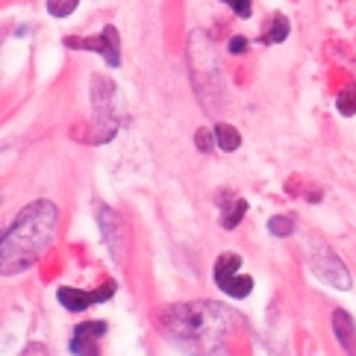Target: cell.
Returning <instances> with one entry per match:
<instances>
[{"mask_svg":"<svg viewBox=\"0 0 356 356\" xmlns=\"http://www.w3.org/2000/svg\"><path fill=\"white\" fill-rule=\"evenodd\" d=\"M112 97H115V83L109 77H92V106H95V115H92V144H106L115 139V132L121 127L118 115L112 112Z\"/></svg>","mask_w":356,"mask_h":356,"instance_id":"3957f363","label":"cell"},{"mask_svg":"<svg viewBox=\"0 0 356 356\" xmlns=\"http://www.w3.org/2000/svg\"><path fill=\"white\" fill-rule=\"evenodd\" d=\"M221 3H227L239 18H250L253 15V3H250V0H221Z\"/></svg>","mask_w":356,"mask_h":356,"instance_id":"e0dca14e","label":"cell"},{"mask_svg":"<svg viewBox=\"0 0 356 356\" xmlns=\"http://www.w3.org/2000/svg\"><path fill=\"white\" fill-rule=\"evenodd\" d=\"M77 3H80V0H48V12L53 18H68L77 9Z\"/></svg>","mask_w":356,"mask_h":356,"instance_id":"2e32d148","label":"cell"},{"mask_svg":"<svg viewBox=\"0 0 356 356\" xmlns=\"http://www.w3.org/2000/svg\"><path fill=\"white\" fill-rule=\"evenodd\" d=\"M212 280H215V286L221 288V292L230 295V297H236V300L250 297V292H253V277H250V274H241V268H239V271L212 274Z\"/></svg>","mask_w":356,"mask_h":356,"instance_id":"9c48e42d","label":"cell"},{"mask_svg":"<svg viewBox=\"0 0 356 356\" xmlns=\"http://www.w3.org/2000/svg\"><path fill=\"white\" fill-rule=\"evenodd\" d=\"M106 333V321H83L77 324L74 330V339H71V353H83V356H95L100 353V339Z\"/></svg>","mask_w":356,"mask_h":356,"instance_id":"ba28073f","label":"cell"},{"mask_svg":"<svg viewBox=\"0 0 356 356\" xmlns=\"http://www.w3.org/2000/svg\"><path fill=\"white\" fill-rule=\"evenodd\" d=\"M295 230H297V224H295L292 215H274L268 221V233H271V236H277V239H288Z\"/></svg>","mask_w":356,"mask_h":356,"instance_id":"5bb4252c","label":"cell"},{"mask_svg":"<svg viewBox=\"0 0 356 356\" xmlns=\"http://www.w3.org/2000/svg\"><path fill=\"white\" fill-rule=\"evenodd\" d=\"M157 324L165 336L183 348L215 353L224 350V342L241 327V318L215 300H195V304H174L159 309Z\"/></svg>","mask_w":356,"mask_h":356,"instance_id":"6da1fadb","label":"cell"},{"mask_svg":"<svg viewBox=\"0 0 356 356\" xmlns=\"http://www.w3.org/2000/svg\"><path fill=\"white\" fill-rule=\"evenodd\" d=\"M227 50L230 53H244V50H248V39H244V36H233L230 44H227Z\"/></svg>","mask_w":356,"mask_h":356,"instance_id":"d6986e66","label":"cell"},{"mask_svg":"<svg viewBox=\"0 0 356 356\" xmlns=\"http://www.w3.org/2000/svg\"><path fill=\"white\" fill-rule=\"evenodd\" d=\"M333 333L344 353H356V321L344 309H333Z\"/></svg>","mask_w":356,"mask_h":356,"instance_id":"30bf717a","label":"cell"},{"mask_svg":"<svg viewBox=\"0 0 356 356\" xmlns=\"http://www.w3.org/2000/svg\"><path fill=\"white\" fill-rule=\"evenodd\" d=\"M221 206V224L224 230H236L241 224V218L248 215V200L244 197H233V200H215Z\"/></svg>","mask_w":356,"mask_h":356,"instance_id":"8fae6325","label":"cell"},{"mask_svg":"<svg viewBox=\"0 0 356 356\" xmlns=\"http://www.w3.org/2000/svg\"><path fill=\"white\" fill-rule=\"evenodd\" d=\"M195 141H197V148H200V150H204V153H209V150H212V141H215L212 130H197Z\"/></svg>","mask_w":356,"mask_h":356,"instance_id":"ac0fdd59","label":"cell"},{"mask_svg":"<svg viewBox=\"0 0 356 356\" xmlns=\"http://www.w3.org/2000/svg\"><path fill=\"white\" fill-rule=\"evenodd\" d=\"M212 136H215V144L224 153H233V150H239L241 148V136H239V130L233 127V124H224V121H218V124L212 127Z\"/></svg>","mask_w":356,"mask_h":356,"instance_id":"7c38bea8","label":"cell"},{"mask_svg":"<svg viewBox=\"0 0 356 356\" xmlns=\"http://www.w3.org/2000/svg\"><path fill=\"white\" fill-rule=\"evenodd\" d=\"M65 48L71 50H95L106 59L109 68H118L121 65V36L112 24H106L103 30L92 39H65Z\"/></svg>","mask_w":356,"mask_h":356,"instance_id":"8992f818","label":"cell"},{"mask_svg":"<svg viewBox=\"0 0 356 356\" xmlns=\"http://www.w3.org/2000/svg\"><path fill=\"white\" fill-rule=\"evenodd\" d=\"M288 30H292V24H288V18H286V15H274L268 32H265V36H262L259 41H262V44H280V41H286V39H288Z\"/></svg>","mask_w":356,"mask_h":356,"instance_id":"4fadbf2b","label":"cell"},{"mask_svg":"<svg viewBox=\"0 0 356 356\" xmlns=\"http://www.w3.org/2000/svg\"><path fill=\"white\" fill-rule=\"evenodd\" d=\"M95 218H97V230H100V239L109 248V257H112L115 265H124L127 259V227L124 221L118 218V212L103 200L95 204Z\"/></svg>","mask_w":356,"mask_h":356,"instance_id":"277c9868","label":"cell"},{"mask_svg":"<svg viewBox=\"0 0 356 356\" xmlns=\"http://www.w3.org/2000/svg\"><path fill=\"white\" fill-rule=\"evenodd\" d=\"M118 292V283H103L100 288H95V292H83V288H68V286H62L57 288V297H59V304L68 309V313H86L88 306H95V304H106L109 297H112Z\"/></svg>","mask_w":356,"mask_h":356,"instance_id":"52a82bcc","label":"cell"},{"mask_svg":"<svg viewBox=\"0 0 356 356\" xmlns=\"http://www.w3.org/2000/svg\"><path fill=\"white\" fill-rule=\"evenodd\" d=\"M309 268H313V274L321 283L339 288V292H348V288L353 286V277L348 271V265H344L336 257V250H330V248H318L313 253V259H309Z\"/></svg>","mask_w":356,"mask_h":356,"instance_id":"5b68a950","label":"cell"},{"mask_svg":"<svg viewBox=\"0 0 356 356\" xmlns=\"http://www.w3.org/2000/svg\"><path fill=\"white\" fill-rule=\"evenodd\" d=\"M59 209L53 200L39 197L15 215L0 239V271L3 277H18L30 271L57 239Z\"/></svg>","mask_w":356,"mask_h":356,"instance_id":"7a4b0ae2","label":"cell"},{"mask_svg":"<svg viewBox=\"0 0 356 356\" xmlns=\"http://www.w3.org/2000/svg\"><path fill=\"white\" fill-rule=\"evenodd\" d=\"M336 109H339V115H344V118H353L356 115V86L353 88H344V92L336 97Z\"/></svg>","mask_w":356,"mask_h":356,"instance_id":"9a60e30c","label":"cell"}]
</instances>
